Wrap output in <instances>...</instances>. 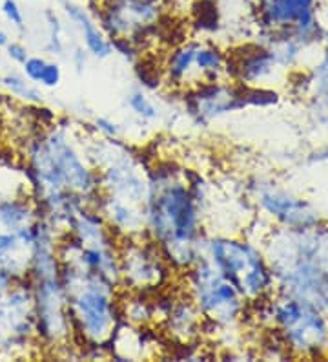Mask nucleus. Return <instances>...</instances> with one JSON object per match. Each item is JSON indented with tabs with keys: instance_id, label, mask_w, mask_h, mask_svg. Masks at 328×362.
<instances>
[{
	"instance_id": "1",
	"label": "nucleus",
	"mask_w": 328,
	"mask_h": 362,
	"mask_svg": "<svg viewBox=\"0 0 328 362\" xmlns=\"http://www.w3.org/2000/svg\"><path fill=\"white\" fill-rule=\"evenodd\" d=\"M145 216L146 234L170 267L188 271L201 258V205L177 173L159 167L150 174Z\"/></svg>"
},
{
	"instance_id": "2",
	"label": "nucleus",
	"mask_w": 328,
	"mask_h": 362,
	"mask_svg": "<svg viewBox=\"0 0 328 362\" xmlns=\"http://www.w3.org/2000/svg\"><path fill=\"white\" fill-rule=\"evenodd\" d=\"M24 170L37 199L46 194H73L93 207L101 196L99 173L84 163L62 130L39 134L31 141Z\"/></svg>"
},
{
	"instance_id": "3",
	"label": "nucleus",
	"mask_w": 328,
	"mask_h": 362,
	"mask_svg": "<svg viewBox=\"0 0 328 362\" xmlns=\"http://www.w3.org/2000/svg\"><path fill=\"white\" fill-rule=\"evenodd\" d=\"M61 280L68 296L73 335L87 346H104L111 340L121 317L115 296L117 284L71 262H61Z\"/></svg>"
},
{
	"instance_id": "4",
	"label": "nucleus",
	"mask_w": 328,
	"mask_h": 362,
	"mask_svg": "<svg viewBox=\"0 0 328 362\" xmlns=\"http://www.w3.org/2000/svg\"><path fill=\"white\" fill-rule=\"evenodd\" d=\"M188 295L197 310L212 324H232L243 308L241 293L230 280L215 269L206 257H202L186 271Z\"/></svg>"
},
{
	"instance_id": "5",
	"label": "nucleus",
	"mask_w": 328,
	"mask_h": 362,
	"mask_svg": "<svg viewBox=\"0 0 328 362\" xmlns=\"http://www.w3.org/2000/svg\"><path fill=\"white\" fill-rule=\"evenodd\" d=\"M202 257H206L215 269L237 287L241 295L261 293L267 273L262 271L259 257L248 243L237 240L212 236L202 242Z\"/></svg>"
},
{
	"instance_id": "6",
	"label": "nucleus",
	"mask_w": 328,
	"mask_h": 362,
	"mask_svg": "<svg viewBox=\"0 0 328 362\" xmlns=\"http://www.w3.org/2000/svg\"><path fill=\"white\" fill-rule=\"evenodd\" d=\"M33 287L37 342L46 348H62L71 337L68 296L61 274L30 280Z\"/></svg>"
},
{
	"instance_id": "7",
	"label": "nucleus",
	"mask_w": 328,
	"mask_h": 362,
	"mask_svg": "<svg viewBox=\"0 0 328 362\" xmlns=\"http://www.w3.org/2000/svg\"><path fill=\"white\" fill-rule=\"evenodd\" d=\"M121 284L130 291L159 289L170 274V265L152 240L139 242L135 236H126L119 243Z\"/></svg>"
},
{
	"instance_id": "8",
	"label": "nucleus",
	"mask_w": 328,
	"mask_h": 362,
	"mask_svg": "<svg viewBox=\"0 0 328 362\" xmlns=\"http://www.w3.org/2000/svg\"><path fill=\"white\" fill-rule=\"evenodd\" d=\"M164 0H104L97 13V23L108 39L133 40L157 26Z\"/></svg>"
},
{
	"instance_id": "9",
	"label": "nucleus",
	"mask_w": 328,
	"mask_h": 362,
	"mask_svg": "<svg viewBox=\"0 0 328 362\" xmlns=\"http://www.w3.org/2000/svg\"><path fill=\"white\" fill-rule=\"evenodd\" d=\"M39 221V220H37ZM37 221L20 230L0 233V267L15 280L28 279L37 238Z\"/></svg>"
},
{
	"instance_id": "10",
	"label": "nucleus",
	"mask_w": 328,
	"mask_h": 362,
	"mask_svg": "<svg viewBox=\"0 0 328 362\" xmlns=\"http://www.w3.org/2000/svg\"><path fill=\"white\" fill-rule=\"evenodd\" d=\"M62 8H64L66 15H68L71 23L79 28L84 46H86V49L92 53L93 57L106 59L114 53L111 40L108 39V35L102 31V28L99 26L95 18L87 13V9L75 4V2H70V0H62Z\"/></svg>"
},
{
	"instance_id": "11",
	"label": "nucleus",
	"mask_w": 328,
	"mask_h": 362,
	"mask_svg": "<svg viewBox=\"0 0 328 362\" xmlns=\"http://www.w3.org/2000/svg\"><path fill=\"white\" fill-rule=\"evenodd\" d=\"M201 313L188 295L186 298H174L162 320L168 335L186 344L201 332Z\"/></svg>"
},
{
	"instance_id": "12",
	"label": "nucleus",
	"mask_w": 328,
	"mask_h": 362,
	"mask_svg": "<svg viewBox=\"0 0 328 362\" xmlns=\"http://www.w3.org/2000/svg\"><path fill=\"white\" fill-rule=\"evenodd\" d=\"M199 40H190L177 46L170 53L166 64H164V77L171 86H190L199 84L201 79L195 70V52Z\"/></svg>"
},
{
	"instance_id": "13",
	"label": "nucleus",
	"mask_w": 328,
	"mask_h": 362,
	"mask_svg": "<svg viewBox=\"0 0 328 362\" xmlns=\"http://www.w3.org/2000/svg\"><path fill=\"white\" fill-rule=\"evenodd\" d=\"M39 207L26 198H0V229L20 230L39 220Z\"/></svg>"
},
{
	"instance_id": "14",
	"label": "nucleus",
	"mask_w": 328,
	"mask_h": 362,
	"mask_svg": "<svg viewBox=\"0 0 328 362\" xmlns=\"http://www.w3.org/2000/svg\"><path fill=\"white\" fill-rule=\"evenodd\" d=\"M224 66H226L224 53L217 46L199 40L195 52V70L201 83H217Z\"/></svg>"
},
{
	"instance_id": "15",
	"label": "nucleus",
	"mask_w": 328,
	"mask_h": 362,
	"mask_svg": "<svg viewBox=\"0 0 328 362\" xmlns=\"http://www.w3.org/2000/svg\"><path fill=\"white\" fill-rule=\"evenodd\" d=\"M0 81H2V86H4L13 98L22 99V101L26 103H42V92H39V90L31 84V81L24 79V77L20 76H15V74H8V76H4Z\"/></svg>"
},
{
	"instance_id": "16",
	"label": "nucleus",
	"mask_w": 328,
	"mask_h": 362,
	"mask_svg": "<svg viewBox=\"0 0 328 362\" xmlns=\"http://www.w3.org/2000/svg\"><path fill=\"white\" fill-rule=\"evenodd\" d=\"M128 106L133 110V114L139 115L140 119L153 121L159 117L157 106L153 105L148 95L145 92H140V90H133L128 95Z\"/></svg>"
},
{
	"instance_id": "17",
	"label": "nucleus",
	"mask_w": 328,
	"mask_h": 362,
	"mask_svg": "<svg viewBox=\"0 0 328 362\" xmlns=\"http://www.w3.org/2000/svg\"><path fill=\"white\" fill-rule=\"evenodd\" d=\"M0 11L8 18V23L17 28V30L26 28V17H24V11H22L17 0H4L2 6H0Z\"/></svg>"
},
{
	"instance_id": "18",
	"label": "nucleus",
	"mask_w": 328,
	"mask_h": 362,
	"mask_svg": "<svg viewBox=\"0 0 328 362\" xmlns=\"http://www.w3.org/2000/svg\"><path fill=\"white\" fill-rule=\"evenodd\" d=\"M46 18H48L49 24V40H48V49L51 53H57V55H62V39H61V21L53 11H46Z\"/></svg>"
},
{
	"instance_id": "19",
	"label": "nucleus",
	"mask_w": 328,
	"mask_h": 362,
	"mask_svg": "<svg viewBox=\"0 0 328 362\" xmlns=\"http://www.w3.org/2000/svg\"><path fill=\"white\" fill-rule=\"evenodd\" d=\"M46 64H48V61L44 57H28L26 61L22 62V71H24V76H26L28 81L39 84L40 76H42Z\"/></svg>"
},
{
	"instance_id": "20",
	"label": "nucleus",
	"mask_w": 328,
	"mask_h": 362,
	"mask_svg": "<svg viewBox=\"0 0 328 362\" xmlns=\"http://www.w3.org/2000/svg\"><path fill=\"white\" fill-rule=\"evenodd\" d=\"M62 81V70L57 62H49L44 68L42 76H40L39 84L44 86V88H57Z\"/></svg>"
},
{
	"instance_id": "21",
	"label": "nucleus",
	"mask_w": 328,
	"mask_h": 362,
	"mask_svg": "<svg viewBox=\"0 0 328 362\" xmlns=\"http://www.w3.org/2000/svg\"><path fill=\"white\" fill-rule=\"evenodd\" d=\"M6 52H8V57L13 62H17V64H22V62L30 57L28 48L22 45V42H9V45L6 46Z\"/></svg>"
},
{
	"instance_id": "22",
	"label": "nucleus",
	"mask_w": 328,
	"mask_h": 362,
	"mask_svg": "<svg viewBox=\"0 0 328 362\" xmlns=\"http://www.w3.org/2000/svg\"><path fill=\"white\" fill-rule=\"evenodd\" d=\"M95 124H97V129L102 130V132H104L106 136H109V137L119 136V124L111 123V121H108V119H97Z\"/></svg>"
},
{
	"instance_id": "23",
	"label": "nucleus",
	"mask_w": 328,
	"mask_h": 362,
	"mask_svg": "<svg viewBox=\"0 0 328 362\" xmlns=\"http://www.w3.org/2000/svg\"><path fill=\"white\" fill-rule=\"evenodd\" d=\"M9 42H11V40H9V35L6 33L4 30H2V28H0V48H6Z\"/></svg>"
}]
</instances>
